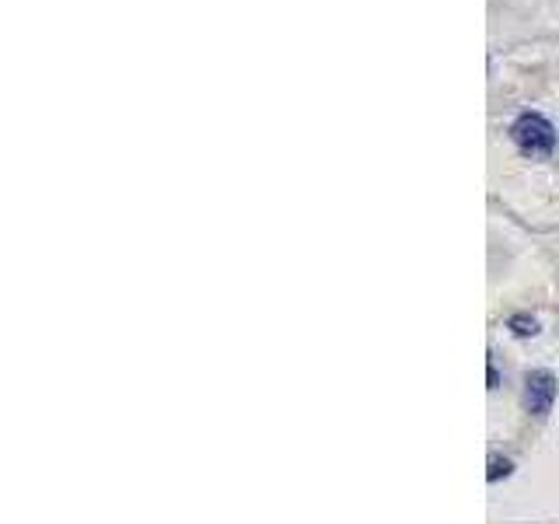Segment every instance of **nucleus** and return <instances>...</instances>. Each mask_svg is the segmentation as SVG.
<instances>
[{"label": "nucleus", "mask_w": 559, "mask_h": 524, "mask_svg": "<svg viewBox=\"0 0 559 524\" xmlns=\"http://www.w3.org/2000/svg\"><path fill=\"white\" fill-rule=\"evenodd\" d=\"M511 140L528 157H549L556 151V130L542 112H521L511 127Z\"/></svg>", "instance_id": "nucleus-1"}, {"label": "nucleus", "mask_w": 559, "mask_h": 524, "mask_svg": "<svg viewBox=\"0 0 559 524\" xmlns=\"http://www.w3.org/2000/svg\"><path fill=\"white\" fill-rule=\"evenodd\" d=\"M507 476H511V462L500 458V454H489V472H486V479H489V483H500V479H507Z\"/></svg>", "instance_id": "nucleus-3"}, {"label": "nucleus", "mask_w": 559, "mask_h": 524, "mask_svg": "<svg viewBox=\"0 0 559 524\" xmlns=\"http://www.w3.org/2000/svg\"><path fill=\"white\" fill-rule=\"evenodd\" d=\"M524 409L535 413V416H546L552 409L556 402V378L549 371H532L528 378H524Z\"/></svg>", "instance_id": "nucleus-2"}, {"label": "nucleus", "mask_w": 559, "mask_h": 524, "mask_svg": "<svg viewBox=\"0 0 559 524\" xmlns=\"http://www.w3.org/2000/svg\"><path fill=\"white\" fill-rule=\"evenodd\" d=\"M507 325H511L514 336H535V332H538V322L528 319V314H511V322H507Z\"/></svg>", "instance_id": "nucleus-4"}]
</instances>
